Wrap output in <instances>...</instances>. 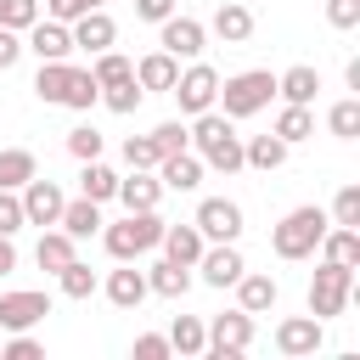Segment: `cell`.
Masks as SVG:
<instances>
[{"label": "cell", "instance_id": "83f0119b", "mask_svg": "<svg viewBox=\"0 0 360 360\" xmlns=\"http://www.w3.org/2000/svg\"><path fill=\"white\" fill-rule=\"evenodd\" d=\"M34 174H39L34 152H22V146H6V152H0V191H22Z\"/></svg>", "mask_w": 360, "mask_h": 360}, {"label": "cell", "instance_id": "5bb4252c", "mask_svg": "<svg viewBox=\"0 0 360 360\" xmlns=\"http://www.w3.org/2000/svg\"><path fill=\"white\" fill-rule=\"evenodd\" d=\"M321 338H326V332H321V321H315V315H287V321L276 326V349H281V354H292V360H298V354H315V349H321Z\"/></svg>", "mask_w": 360, "mask_h": 360}, {"label": "cell", "instance_id": "ffe728a7", "mask_svg": "<svg viewBox=\"0 0 360 360\" xmlns=\"http://www.w3.org/2000/svg\"><path fill=\"white\" fill-rule=\"evenodd\" d=\"M158 248H163V259H174V264H197L208 242H202L197 225H163V242H158Z\"/></svg>", "mask_w": 360, "mask_h": 360}, {"label": "cell", "instance_id": "7402d4cb", "mask_svg": "<svg viewBox=\"0 0 360 360\" xmlns=\"http://www.w3.org/2000/svg\"><path fill=\"white\" fill-rule=\"evenodd\" d=\"M315 90H321V73H315L309 62H298V68L276 73V96H281V101H298V107H309V101H315Z\"/></svg>", "mask_w": 360, "mask_h": 360}, {"label": "cell", "instance_id": "f6af8a7d", "mask_svg": "<svg viewBox=\"0 0 360 360\" xmlns=\"http://www.w3.org/2000/svg\"><path fill=\"white\" fill-rule=\"evenodd\" d=\"M45 349H39V338H28V332H11V343H0V360H39Z\"/></svg>", "mask_w": 360, "mask_h": 360}, {"label": "cell", "instance_id": "8992f818", "mask_svg": "<svg viewBox=\"0 0 360 360\" xmlns=\"http://www.w3.org/2000/svg\"><path fill=\"white\" fill-rule=\"evenodd\" d=\"M202 39H208V28H202L197 17H180V11H169V17L158 22V45H163L174 62H197V56H202Z\"/></svg>", "mask_w": 360, "mask_h": 360}, {"label": "cell", "instance_id": "f1b7e54d", "mask_svg": "<svg viewBox=\"0 0 360 360\" xmlns=\"http://www.w3.org/2000/svg\"><path fill=\"white\" fill-rule=\"evenodd\" d=\"M321 259H332V264H360V231H349V225H326V236H321Z\"/></svg>", "mask_w": 360, "mask_h": 360}, {"label": "cell", "instance_id": "9c48e42d", "mask_svg": "<svg viewBox=\"0 0 360 360\" xmlns=\"http://www.w3.org/2000/svg\"><path fill=\"white\" fill-rule=\"evenodd\" d=\"M191 225L202 231V242H236V236H242V208H236L231 197H202Z\"/></svg>", "mask_w": 360, "mask_h": 360}, {"label": "cell", "instance_id": "3957f363", "mask_svg": "<svg viewBox=\"0 0 360 360\" xmlns=\"http://www.w3.org/2000/svg\"><path fill=\"white\" fill-rule=\"evenodd\" d=\"M326 214L315 208V202H304V208H292L276 231H270V248H276V259H309L315 248H321V236H326Z\"/></svg>", "mask_w": 360, "mask_h": 360}, {"label": "cell", "instance_id": "4dcf8cb0", "mask_svg": "<svg viewBox=\"0 0 360 360\" xmlns=\"http://www.w3.org/2000/svg\"><path fill=\"white\" fill-rule=\"evenodd\" d=\"M112 191H118V174H112L101 158H90V163L79 169V197H90V202H107Z\"/></svg>", "mask_w": 360, "mask_h": 360}, {"label": "cell", "instance_id": "681fc988", "mask_svg": "<svg viewBox=\"0 0 360 360\" xmlns=\"http://www.w3.org/2000/svg\"><path fill=\"white\" fill-rule=\"evenodd\" d=\"M17 56H22V34L17 28H0V73L17 68Z\"/></svg>", "mask_w": 360, "mask_h": 360}, {"label": "cell", "instance_id": "6da1fadb", "mask_svg": "<svg viewBox=\"0 0 360 360\" xmlns=\"http://www.w3.org/2000/svg\"><path fill=\"white\" fill-rule=\"evenodd\" d=\"M191 146H197V158H202V169H219V174H236L242 169V135L231 129V118L225 112H197V124H191Z\"/></svg>", "mask_w": 360, "mask_h": 360}, {"label": "cell", "instance_id": "f546056e", "mask_svg": "<svg viewBox=\"0 0 360 360\" xmlns=\"http://www.w3.org/2000/svg\"><path fill=\"white\" fill-rule=\"evenodd\" d=\"M276 135H281L287 146L309 141V135H315V112H309V107H298V101H287V107L276 112Z\"/></svg>", "mask_w": 360, "mask_h": 360}, {"label": "cell", "instance_id": "4fadbf2b", "mask_svg": "<svg viewBox=\"0 0 360 360\" xmlns=\"http://www.w3.org/2000/svg\"><path fill=\"white\" fill-rule=\"evenodd\" d=\"M22 51H34L39 62H62V56H73V34H68V22L39 17V22L28 28V45H22Z\"/></svg>", "mask_w": 360, "mask_h": 360}, {"label": "cell", "instance_id": "5b68a950", "mask_svg": "<svg viewBox=\"0 0 360 360\" xmlns=\"http://www.w3.org/2000/svg\"><path fill=\"white\" fill-rule=\"evenodd\" d=\"M349 292H354V264H332V259H321V270H315V281H309V315H315V321L343 315Z\"/></svg>", "mask_w": 360, "mask_h": 360}, {"label": "cell", "instance_id": "603a6c76", "mask_svg": "<svg viewBox=\"0 0 360 360\" xmlns=\"http://www.w3.org/2000/svg\"><path fill=\"white\" fill-rule=\"evenodd\" d=\"M242 163L259 169V174H270V169L287 163V141H281L276 129H270V135H253V141H242Z\"/></svg>", "mask_w": 360, "mask_h": 360}, {"label": "cell", "instance_id": "7bdbcfd3", "mask_svg": "<svg viewBox=\"0 0 360 360\" xmlns=\"http://www.w3.org/2000/svg\"><path fill=\"white\" fill-rule=\"evenodd\" d=\"M124 163H129V169H158V146H152V135H129V141H124Z\"/></svg>", "mask_w": 360, "mask_h": 360}, {"label": "cell", "instance_id": "74e56055", "mask_svg": "<svg viewBox=\"0 0 360 360\" xmlns=\"http://www.w3.org/2000/svg\"><path fill=\"white\" fill-rule=\"evenodd\" d=\"M34 22H39V0H0V28L28 34Z\"/></svg>", "mask_w": 360, "mask_h": 360}, {"label": "cell", "instance_id": "836d02e7", "mask_svg": "<svg viewBox=\"0 0 360 360\" xmlns=\"http://www.w3.org/2000/svg\"><path fill=\"white\" fill-rule=\"evenodd\" d=\"M90 73H96V84L107 90V84H124V79H135V62H129V56H118V51L107 45V51H96V68H90Z\"/></svg>", "mask_w": 360, "mask_h": 360}, {"label": "cell", "instance_id": "30bf717a", "mask_svg": "<svg viewBox=\"0 0 360 360\" xmlns=\"http://www.w3.org/2000/svg\"><path fill=\"white\" fill-rule=\"evenodd\" d=\"M45 315H51V292L22 287V292H6V298H0V332H28V326H39Z\"/></svg>", "mask_w": 360, "mask_h": 360}, {"label": "cell", "instance_id": "277c9868", "mask_svg": "<svg viewBox=\"0 0 360 360\" xmlns=\"http://www.w3.org/2000/svg\"><path fill=\"white\" fill-rule=\"evenodd\" d=\"M101 242H107V253H112L118 264H124V259H141V253H152V248L163 242V219H158V208H135V214H124L118 225H107Z\"/></svg>", "mask_w": 360, "mask_h": 360}, {"label": "cell", "instance_id": "cb8c5ba5", "mask_svg": "<svg viewBox=\"0 0 360 360\" xmlns=\"http://www.w3.org/2000/svg\"><path fill=\"white\" fill-rule=\"evenodd\" d=\"M107 298H112L118 309H141V298H146V270H135V264L124 259V270L107 276Z\"/></svg>", "mask_w": 360, "mask_h": 360}, {"label": "cell", "instance_id": "f907efd6", "mask_svg": "<svg viewBox=\"0 0 360 360\" xmlns=\"http://www.w3.org/2000/svg\"><path fill=\"white\" fill-rule=\"evenodd\" d=\"M169 11H174V0H135V17L141 22H163Z\"/></svg>", "mask_w": 360, "mask_h": 360}, {"label": "cell", "instance_id": "e0dca14e", "mask_svg": "<svg viewBox=\"0 0 360 360\" xmlns=\"http://www.w3.org/2000/svg\"><path fill=\"white\" fill-rule=\"evenodd\" d=\"M231 287H236V309H248V315H264V309H276V298H281V287H276L270 276H259V270H242Z\"/></svg>", "mask_w": 360, "mask_h": 360}, {"label": "cell", "instance_id": "f35d334b", "mask_svg": "<svg viewBox=\"0 0 360 360\" xmlns=\"http://www.w3.org/2000/svg\"><path fill=\"white\" fill-rule=\"evenodd\" d=\"M152 146H158V158L186 152V146H191V129H186L180 118H169V124H158V129H152Z\"/></svg>", "mask_w": 360, "mask_h": 360}, {"label": "cell", "instance_id": "7a4b0ae2", "mask_svg": "<svg viewBox=\"0 0 360 360\" xmlns=\"http://www.w3.org/2000/svg\"><path fill=\"white\" fill-rule=\"evenodd\" d=\"M270 96H276V73L270 68H248V73H231V79H219V107H225V118L236 124V118H253V112H264L270 107Z\"/></svg>", "mask_w": 360, "mask_h": 360}, {"label": "cell", "instance_id": "d590c367", "mask_svg": "<svg viewBox=\"0 0 360 360\" xmlns=\"http://www.w3.org/2000/svg\"><path fill=\"white\" fill-rule=\"evenodd\" d=\"M56 287H62V298H90V292H96V270L79 264V259H68V264L56 270Z\"/></svg>", "mask_w": 360, "mask_h": 360}, {"label": "cell", "instance_id": "d6a6232c", "mask_svg": "<svg viewBox=\"0 0 360 360\" xmlns=\"http://www.w3.org/2000/svg\"><path fill=\"white\" fill-rule=\"evenodd\" d=\"M34 259H39V270H51V276H56V270H62L68 259H79V253H73V236H68V231H45V236H39V248H34Z\"/></svg>", "mask_w": 360, "mask_h": 360}, {"label": "cell", "instance_id": "816d5d0a", "mask_svg": "<svg viewBox=\"0 0 360 360\" xmlns=\"http://www.w3.org/2000/svg\"><path fill=\"white\" fill-rule=\"evenodd\" d=\"M6 270H17V248H11V236H0V276Z\"/></svg>", "mask_w": 360, "mask_h": 360}, {"label": "cell", "instance_id": "8fae6325", "mask_svg": "<svg viewBox=\"0 0 360 360\" xmlns=\"http://www.w3.org/2000/svg\"><path fill=\"white\" fill-rule=\"evenodd\" d=\"M62 202H68V197H62L56 180H39V174H34V180L22 186V219H28V225H56V219H62Z\"/></svg>", "mask_w": 360, "mask_h": 360}, {"label": "cell", "instance_id": "4316f807", "mask_svg": "<svg viewBox=\"0 0 360 360\" xmlns=\"http://www.w3.org/2000/svg\"><path fill=\"white\" fill-rule=\"evenodd\" d=\"M73 242L79 236H96L101 231V202H90V197H79V202H62V219H56Z\"/></svg>", "mask_w": 360, "mask_h": 360}, {"label": "cell", "instance_id": "e575fe53", "mask_svg": "<svg viewBox=\"0 0 360 360\" xmlns=\"http://www.w3.org/2000/svg\"><path fill=\"white\" fill-rule=\"evenodd\" d=\"M326 129H332L338 141H354V135H360V96H343V101H332V112H326Z\"/></svg>", "mask_w": 360, "mask_h": 360}, {"label": "cell", "instance_id": "7c38bea8", "mask_svg": "<svg viewBox=\"0 0 360 360\" xmlns=\"http://www.w3.org/2000/svg\"><path fill=\"white\" fill-rule=\"evenodd\" d=\"M68 34H73V51H90V56H96V51H107V45L118 39V22L96 6V11H84V17H73Z\"/></svg>", "mask_w": 360, "mask_h": 360}, {"label": "cell", "instance_id": "52a82bcc", "mask_svg": "<svg viewBox=\"0 0 360 360\" xmlns=\"http://www.w3.org/2000/svg\"><path fill=\"white\" fill-rule=\"evenodd\" d=\"M169 96L180 101V112H191V118H197V112H208V107H214V96H219V73H214L208 62H191V68L174 79V90H169Z\"/></svg>", "mask_w": 360, "mask_h": 360}, {"label": "cell", "instance_id": "484cf974", "mask_svg": "<svg viewBox=\"0 0 360 360\" xmlns=\"http://www.w3.org/2000/svg\"><path fill=\"white\" fill-rule=\"evenodd\" d=\"M214 34H219L225 45H242V39L253 34V11H248L242 0H225V6L214 11Z\"/></svg>", "mask_w": 360, "mask_h": 360}, {"label": "cell", "instance_id": "1f68e13d", "mask_svg": "<svg viewBox=\"0 0 360 360\" xmlns=\"http://www.w3.org/2000/svg\"><path fill=\"white\" fill-rule=\"evenodd\" d=\"M169 349H174V354H202V349H208V326H202L197 315H174V326H169Z\"/></svg>", "mask_w": 360, "mask_h": 360}, {"label": "cell", "instance_id": "44dd1931", "mask_svg": "<svg viewBox=\"0 0 360 360\" xmlns=\"http://www.w3.org/2000/svg\"><path fill=\"white\" fill-rule=\"evenodd\" d=\"M146 292H158V298H186V292H191V264L158 259V264L146 270Z\"/></svg>", "mask_w": 360, "mask_h": 360}, {"label": "cell", "instance_id": "d6986e66", "mask_svg": "<svg viewBox=\"0 0 360 360\" xmlns=\"http://www.w3.org/2000/svg\"><path fill=\"white\" fill-rule=\"evenodd\" d=\"M174 79H180V62H174L169 51H152V56L135 62V84H141V90H163V96H169Z\"/></svg>", "mask_w": 360, "mask_h": 360}, {"label": "cell", "instance_id": "b9f144b4", "mask_svg": "<svg viewBox=\"0 0 360 360\" xmlns=\"http://www.w3.org/2000/svg\"><path fill=\"white\" fill-rule=\"evenodd\" d=\"M68 152H73L79 163H90V158H101V135H96L90 124H79V129H68Z\"/></svg>", "mask_w": 360, "mask_h": 360}, {"label": "cell", "instance_id": "ac0fdd59", "mask_svg": "<svg viewBox=\"0 0 360 360\" xmlns=\"http://www.w3.org/2000/svg\"><path fill=\"white\" fill-rule=\"evenodd\" d=\"M112 197H118L129 214H135V208H158V202H163V180H158L152 169H129V180H118Z\"/></svg>", "mask_w": 360, "mask_h": 360}, {"label": "cell", "instance_id": "ba28073f", "mask_svg": "<svg viewBox=\"0 0 360 360\" xmlns=\"http://www.w3.org/2000/svg\"><path fill=\"white\" fill-rule=\"evenodd\" d=\"M248 343H253V315L248 309L214 315V326H208V354L214 360H236V354H248Z\"/></svg>", "mask_w": 360, "mask_h": 360}, {"label": "cell", "instance_id": "ee69618b", "mask_svg": "<svg viewBox=\"0 0 360 360\" xmlns=\"http://www.w3.org/2000/svg\"><path fill=\"white\" fill-rule=\"evenodd\" d=\"M28 219H22V197L17 191H0V236H17Z\"/></svg>", "mask_w": 360, "mask_h": 360}, {"label": "cell", "instance_id": "d4e9b609", "mask_svg": "<svg viewBox=\"0 0 360 360\" xmlns=\"http://www.w3.org/2000/svg\"><path fill=\"white\" fill-rule=\"evenodd\" d=\"M68 84H73V62L62 56V62H39V73H34V96L39 101H68Z\"/></svg>", "mask_w": 360, "mask_h": 360}, {"label": "cell", "instance_id": "bcb514c9", "mask_svg": "<svg viewBox=\"0 0 360 360\" xmlns=\"http://www.w3.org/2000/svg\"><path fill=\"white\" fill-rule=\"evenodd\" d=\"M326 22L332 28H360V0H326Z\"/></svg>", "mask_w": 360, "mask_h": 360}, {"label": "cell", "instance_id": "60d3db41", "mask_svg": "<svg viewBox=\"0 0 360 360\" xmlns=\"http://www.w3.org/2000/svg\"><path fill=\"white\" fill-rule=\"evenodd\" d=\"M141 96H146V90H141L135 79H124V84H107V90H101V101H107L112 112H135V107H141Z\"/></svg>", "mask_w": 360, "mask_h": 360}, {"label": "cell", "instance_id": "ab89813d", "mask_svg": "<svg viewBox=\"0 0 360 360\" xmlns=\"http://www.w3.org/2000/svg\"><path fill=\"white\" fill-rule=\"evenodd\" d=\"M332 225H349V231H360V186H343V191L332 197Z\"/></svg>", "mask_w": 360, "mask_h": 360}, {"label": "cell", "instance_id": "7dc6e473", "mask_svg": "<svg viewBox=\"0 0 360 360\" xmlns=\"http://www.w3.org/2000/svg\"><path fill=\"white\" fill-rule=\"evenodd\" d=\"M101 0H45V11L56 17V22H73V17H84V11H96Z\"/></svg>", "mask_w": 360, "mask_h": 360}, {"label": "cell", "instance_id": "2e32d148", "mask_svg": "<svg viewBox=\"0 0 360 360\" xmlns=\"http://www.w3.org/2000/svg\"><path fill=\"white\" fill-rule=\"evenodd\" d=\"M158 180H163V191H197L202 186V158L197 152H169V158H158Z\"/></svg>", "mask_w": 360, "mask_h": 360}, {"label": "cell", "instance_id": "8d00e7d4", "mask_svg": "<svg viewBox=\"0 0 360 360\" xmlns=\"http://www.w3.org/2000/svg\"><path fill=\"white\" fill-rule=\"evenodd\" d=\"M101 101V84H96V73L90 68H73V84H68V101L62 107H73V112H90Z\"/></svg>", "mask_w": 360, "mask_h": 360}, {"label": "cell", "instance_id": "c3c4849f", "mask_svg": "<svg viewBox=\"0 0 360 360\" xmlns=\"http://www.w3.org/2000/svg\"><path fill=\"white\" fill-rule=\"evenodd\" d=\"M163 354H174V349H169V338H158V332L135 338V360H163Z\"/></svg>", "mask_w": 360, "mask_h": 360}, {"label": "cell", "instance_id": "9a60e30c", "mask_svg": "<svg viewBox=\"0 0 360 360\" xmlns=\"http://www.w3.org/2000/svg\"><path fill=\"white\" fill-rule=\"evenodd\" d=\"M197 270H202V281L208 287H231L248 264H242V253H236V242H214V248H202V259H197Z\"/></svg>", "mask_w": 360, "mask_h": 360}]
</instances>
